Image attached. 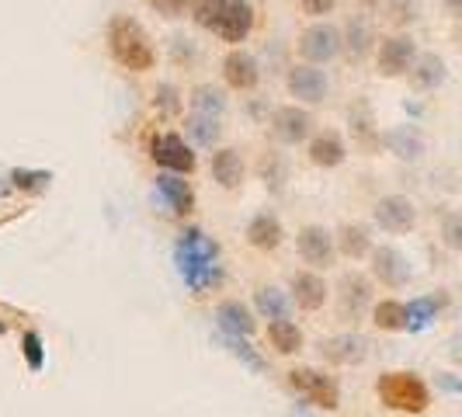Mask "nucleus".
<instances>
[{"label":"nucleus","instance_id":"1","mask_svg":"<svg viewBox=\"0 0 462 417\" xmlns=\"http://www.w3.org/2000/svg\"><path fill=\"white\" fill-rule=\"evenodd\" d=\"M174 264L185 278L191 292H208L212 285L223 282V264H219V244L208 240L202 230H188L178 247H174Z\"/></svg>","mask_w":462,"mask_h":417},{"label":"nucleus","instance_id":"2","mask_svg":"<svg viewBox=\"0 0 462 417\" xmlns=\"http://www.w3.org/2000/svg\"><path fill=\"white\" fill-rule=\"evenodd\" d=\"M195 22L223 42H244L254 32V11L247 0H199Z\"/></svg>","mask_w":462,"mask_h":417},{"label":"nucleus","instance_id":"3","mask_svg":"<svg viewBox=\"0 0 462 417\" xmlns=\"http://www.w3.org/2000/svg\"><path fill=\"white\" fill-rule=\"evenodd\" d=\"M108 49H112V60L118 67L133 70V73H146L157 63V49L150 42L146 28L129 18V14H116L108 24Z\"/></svg>","mask_w":462,"mask_h":417},{"label":"nucleus","instance_id":"4","mask_svg":"<svg viewBox=\"0 0 462 417\" xmlns=\"http://www.w3.org/2000/svg\"><path fill=\"white\" fill-rule=\"evenodd\" d=\"M375 394H379V400H383L386 407L407 411V414H420V411H428V403H431V394H428L424 379L414 375V372H386V375H379Z\"/></svg>","mask_w":462,"mask_h":417},{"label":"nucleus","instance_id":"5","mask_svg":"<svg viewBox=\"0 0 462 417\" xmlns=\"http://www.w3.org/2000/svg\"><path fill=\"white\" fill-rule=\"evenodd\" d=\"M289 383H292V390H296L306 403H313V407H320V411H337V407H341V386H337V379L327 375V372L292 369L289 372Z\"/></svg>","mask_w":462,"mask_h":417},{"label":"nucleus","instance_id":"6","mask_svg":"<svg viewBox=\"0 0 462 417\" xmlns=\"http://www.w3.org/2000/svg\"><path fill=\"white\" fill-rule=\"evenodd\" d=\"M341 49H345V35L334 24H313V28H306L300 35V56L310 60L313 67L317 63H330Z\"/></svg>","mask_w":462,"mask_h":417},{"label":"nucleus","instance_id":"7","mask_svg":"<svg viewBox=\"0 0 462 417\" xmlns=\"http://www.w3.org/2000/svg\"><path fill=\"white\" fill-rule=\"evenodd\" d=\"M150 157L161 163L163 171H171V174H188V171H195V153H191V146H188L181 136H174V133H157L153 143H150Z\"/></svg>","mask_w":462,"mask_h":417},{"label":"nucleus","instance_id":"8","mask_svg":"<svg viewBox=\"0 0 462 417\" xmlns=\"http://www.w3.org/2000/svg\"><path fill=\"white\" fill-rule=\"evenodd\" d=\"M375 223L383 227L386 233H411L417 223V208L411 199H403V195H386V199H379L375 202Z\"/></svg>","mask_w":462,"mask_h":417},{"label":"nucleus","instance_id":"9","mask_svg":"<svg viewBox=\"0 0 462 417\" xmlns=\"http://www.w3.org/2000/svg\"><path fill=\"white\" fill-rule=\"evenodd\" d=\"M414 60H417V46L411 35H393V39H386L379 46V73L383 77H403V73H411Z\"/></svg>","mask_w":462,"mask_h":417},{"label":"nucleus","instance_id":"10","mask_svg":"<svg viewBox=\"0 0 462 417\" xmlns=\"http://www.w3.org/2000/svg\"><path fill=\"white\" fill-rule=\"evenodd\" d=\"M372 275L379 278L386 289H403L411 282V261L396 247H375L372 251Z\"/></svg>","mask_w":462,"mask_h":417},{"label":"nucleus","instance_id":"11","mask_svg":"<svg viewBox=\"0 0 462 417\" xmlns=\"http://www.w3.org/2000/svg\"><path fill=\"white\" fill-rule=\"evenodd\" d=\"M296 247L306 264L313 268H330L334 264V236L324 227H302L296 236Z\"/></svg>","mask_w":462,"mask_h":417},{"label":"nucleus","instance_id":"12","mask_svg":"<svg viewBox=\"0 0 462 417\" xmlns=\"http://www.w3.org/2000/svg\"><path fill=\"white\" fill-rule=\"evenodd\" d=\"M310 133H313V116L310 112H302L296 105L275 108V116H272V136L278 143H302Z\"/></svg>","mask_w":462,"mask_h":417},{"label":"nucleus","instance_id":"13","mask_svg":"<svg viewBox=\"0 0 462 417\" xmlns=\"http://www.w3.org/2000/svg\"><path fill=\"white\" fill-rule=\"evenodd\" d=\"M320 355L330 366H358L369 358V341L358 334H337V338H327L320 345Z\"/></svg>","mask_w":462,"mask_h":417},{"label":"nucleus","instance_id":"14","mask_svg":"<svg viewBox=\"0 0 462 417\" xmlns=\"http://www.w3.org/2000/svg\"><path fill=\"white\" fill-rule=\"evenodd\" d=\"M289 94L306 101V105H320L327 97V73L317 70L313 63H310V67L289 70Z\"/></svg>","mask_w":462,"mask_h":417},{"label":"nucleus","instance_id":"15","mask_svg":"<svg viewBox=\"0 0 462 417\" xmlns=\"http://www.w3.org/2000/svg\"><path fill=\"white\" fill-rule=\"evenodd\" d=\"M223 77L233 91H254L257 80H261V70H257V60L244 49H233L230 56L223 60Z\"/></svg>","mask_w":462,"mask_h":417},{"label":"nucleus","instance_id":"16","mask_svg":"<svg viewBox=\"0 0 462 417\" xmlns=\"http://www.w3.org/2000/svg\"><path fill=\"white\" fill-rule=\"evenodd\" d=\"M157 191H161V199L167 202V208L174 216H188L195 208V191H191V185H188L185 178L171 174V171H163L161 178H157Z\"/></svg>","mask_w":462,"mask_h":417},{"label":"nucleus","instance_id":"17","mask_svg":"<svg viewBox=\"0 0 462 417\" xmlns=\"http://www.w3.org/2000/svg\"><path fill=\"white\" fill-rule=\"evenodd\" d=\"M369 300H372V285L365 278L355 275V272L341 278V300H337V306H341V317L345 320H358L362 310L369 306Z\"/></svg>","mask_w":462,"mask_h":417},{"label":"nucleus","instance_id":"18","mask_svg":"<svg viewBox=\"0 0 462 417\" xmlns=\"http://www.w3.org/2000/svg\"><path fill=\"white\" fill-rule=\"evenodd\" d=\"M383 143L393 150L400 161H417L424 153V136L417 133L414 125H396L390 133H383Z\"/></svg>","mask_w":462,"mask_h":417},{"label":"nucleus","instance_id":"19","mask_svg":"<svg viewBox=\"0 0 462 417\" xmlns=\"http://www.w3.org/2000/svg\"><path fill=\"white\" fill-rule=\"evenodd\" d=\"M345 157H347V146L337 133H320V136L310 143V161L317 163V167H341Z\"/></svg>","mask_w":462,"mask_h":417},{"label":"nucleus","instance_id":"20","mask_svg":"<svg viewBox=\"0 0 462 417\" xmlns=\"http://www.w3.org/2000/svg\"><path fill=\"white\" fill-rule=\"evenodd\" d=\"M411 80H414L417 91H435V88H441V80H445V60L435 56V52L417 56L414 67H411Z\"/></svg>","mask_w":462,"mask_h":417},{"label":"nucleus","instance_id":"21","mask_svg":"<svg viewBox=\"0 0 462 417\" xmlns=\"http://www.w3.org/2000/svg\"><path fill=\"white\" fill-rule=\"evenodd\" d=\"M247 240L254 244L257 251H275L282 244V223L272 212H257L254 219L247 223Z\"/></svg>","mask_w":462,"mask_h":417},{"label":"nucleus","instance_id":"22","mask_svg":"<svg viewBox=\"0 0 462 417\" xmlns=\"http://www.w3.org/2000/svg\"><path fill=\"white\" fill-rule=\"evenodd\" d=\"M216 324L223 334H236V338H251V330H254V320L244 302H223L216 310Z\"/></svg>","mask_w":462,"mask_h":417},{"label":"nucleus","instance_id":"23","mask_svg":"<svg viewBox=\"0 0 462 417\" xmlns=\"http://www.w3.org/2000/svg\"><path fill=\"white\" fill-rule=\"evenodd\" d=\"M292 292H296V302H300L302 310H320L327 302L324 278L313 275V272H300V275L292 278Z\"/></svg>","mask_w":462,"mask_h":417},{"label":"nucleus","instance_id":"24","mask_svg":"<svg viewBox=\"0 0 462 417\" xmlns=\"http://www.w3.org/2000/svg\"><path fill=\"white\" fill-rule=\"evenodd\" d=\"M212 178L223 188H236L244 181V161L236 150H216L212 153Z\"/></svg>","mask_w":462,"mask_h":417},{"label":"nucleus","instance_id":"25","mask_svg":"<svg viewBox=\"0 0 462 417\" xmlns=\"http://www.w3.org/2000/svg\"><path fill=\"white\" fill-rule=\"evenodd\" d=\"M268 341H272L282 355H296L302 348V334L289 317H282V320H272V327H268Z\"/></svg>","mask_w":462,"mask_h":417},{"label":"nucleus","instance_id":"26","mask_svg":"<svg viewBox=\"0 0 462 417\" xmlns=\"http://www.w3.org/2000/svg\"><path fill=\"white\" fill-rule=\"evenodd\" d=\"M441 296H417L414 302H407V330H424L439 317Z\"/></svg>","mask_w":462,"mask_h":417},{"label":"nucleus","instance_id":"27","mask_svg":"<svg viewBox=\"0 0 462 417\" xmlns=\"http://www.w3.org/2000/svg\"><path fill=\"white\" fill-rule=\"evenodd\" d=\"M372 320H375L379 330H407V306H403V302H396V300L375 302Z\"/></svg>","mask_w":462,"mask_h":417},{"label":"nucleus","instance_id":"28","mask_svg":"<svg viewBox=\"0 0 462 417\" xmlns=\"http://www.w3.org/2000/svg\"><path fill=\"white\" fill-rule=\"evenodd\" d=\"M341 251H345L351 261L365 257L372 251L369 230H365V227H358V223H347V227H341Z\"/></svg>","mask_w":462,"mask_h":417},{"label":"nucleus","instance_id":"29","mask_svg":"<svg viewBox=\"0 0 462 417\" xmlns=\"http://www.w3.org/2000/svg\"><path fill=\"white\" fill-rule=\"evenodd\" d=\"M191 108L199 112V116H212L219 118L223 112H226V97H223V91L219 88H195L191 91Z\"/></svg>","mask_w":462,"mask_h":417},{"label":"nucleus","instance_id":"30","mask_svg":"<svg viewBox=\"0 0 462 417\" xmlns=\"http://www.w3.org/2000/svg\"><path fill=\"white\" fill-rule=\"evenodd\" d=\"M257 310L268 320H282V317H289V296L275 285H264V289H257Z\"/></svg>","mask_w":462,"mask_h":417},{"label":"nucleus","instance_id":"31","mask_svg":"<svg viewBox=\"0 0 462 417\" xmlns=\"http://www.w3.org/2000/svg\"><path fill=\"white\" fill-rule=\"evenodd\" d=\"M188 133H191V139H195L199 146H216V139H219V133H223V125H219V118L191 112V118H188Z\"/></svg>","mask_w":462,"mask_h":417},{"label":"nucleus","instance_id":"32","mask_svg":"<svg viewBox=\"0 0 462 417\" xmlns=\"http://www.w3.org/2000/svg\"><path fill=\"white\" fill-rule=\"evenodd\" d=\"M219 341H223V348H230L233 355H236V358H240V362H244V366H247L251 372H264V369H268V366H264V358L257 355L254 345H251L247 338H236V334H223Z\"/></svg>","mask_w":462,"mask_h":417},{"label":"nucleus","instance_id":"33","mask_svg":"<svg viewBox=\"0 0 462 417\" xmlns=\"http://www.w3.org/2000/svg\"><path fill=\"white\" fill-rule=\"evenodd\" d=\"M52 181V174L49 171H11V188H18V191H42V188Z\"/></svg>","mask_w":462,"mask_h":417},{"label":"nucleus","instance_id":"34","mask_svg":"<svg viewBox=\"0 0 462 417\" xmlns=\"http://www.w3.org/2000/svg\"><path fill=\"white\" fill-rule=\"evenodd\" d=\"M22 355H24V362H28V369H32V372L42 369V366H46V351H42V338L28 330V334L22 338Z\"/></svg>","mask_w":462,"mask_h":417},{"label":"nucleus","instance_id":"35","mask_svg":"<svg viewBox=\"0 0 462 417\" xmlns=\"http://www.w3.org/2000/svg\"><path fill=\"white\" fill-rule=\"evenodd\" d=\"M441 240L452 247V251H462V212H448L441 219Z\"/></svg>","mask_w":462,"mask_h":417},{"label":"nucleus","instance_id":"36","mask_svg":"<svg viewBox=\"0 0 462 417\" xmlns=\"http://www.w3.org/2000/svg\"><path fill=\"white\" fill-rule=\"evenodd\" d=\"M369 39H372L369 24L351 22V28H347V49H351L355 56H365V52H369Z\"/></svg>","mask_w":462,"mask_h":417},{"label":"nucleus","instance_id":"37","mask_svg":"<svg viewBox=\"0 0 462 417\" xmlns=\"http://www.w3.org/2000/svg\"><path fill=\"white\" fill-rule=\"evenodd\" d=\"M157 108H161L163 116H178L181 97H178V91H174L171 84H161V88H157Z\"/></svg>","mask_w":462,"mask_h":417},{"label":"nucleus","instance_id":"38","mask_svg":"<svg viewBox=\"0 0 462 417\" xmlns=\"http://www.w3.org/2000/svg\"><path fill=\"white\" fill-rule=\"evenodd\" d=\"M300 4H302V11L313 14V18H324V14L334 11V0H300Z\"/></svg>","mask_w":462,"mask_h":417},{"label":"nucleus","instance_id":"39","mask_svg":"<svg viewBox=\"0 0 462 417\" xmlns=\"http://www.w3.org/2000/svg\"><path fill=\"white\" fill-rule=\"evenodd\" d=\"M153 4H157L161 11H167V14H181L191 0H153Z\"/></svg>","mask_w":462,"mask_h":417},{"label":"nucleus","instance_id":"40","mask_svg":"<svg viewBox=\"0 0 462 417\" xmlns=\"http://www.w3.org/2000/svg\"><path fill=\"white\" fill-rule=\"evenodd\" d=\"M441 4H445V11H448V14L462 18V0H441Z\"/></svg>","mask_w":462,"mask_h":417},{"label":"nucleus","instance_id":"41","mask_svg":"<svg viewBox=\"0 0 462 417\" xmlns=\"http://www.w3.org/2000/svg\"><path fill=\"white\" fill-rule=\"evenodd\" d=\"M289 417H313V414H306L302 407H296V411H292V414H289Z\"/></svg>","mask_w":462,"mask_h":417},{"label":"nucleus","instance_id":"42","mask_svg":"<svg viewBox=\"0 0 462 417\" xmlns=\"http://www.w3.org/2000/svg\"><path fill=\"white\" fill-rule=\"evenodd\" d=\"M0 334H7V324H4V320H0Z\"/></svg>","mask_w":462,"mask_h":417}]
</instances>
